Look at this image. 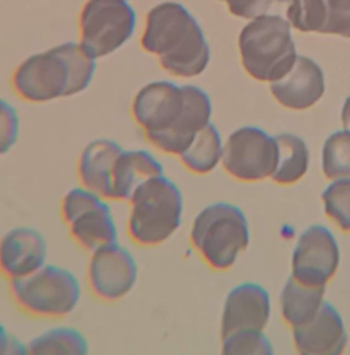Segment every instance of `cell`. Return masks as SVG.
I'll list each match as a JSON object with an SVG mask.
<instances>
[{"instance_id": "cell-33", "label": "cell", "mask_w": 350, "mask_h": 355, "mask_svg": "<svg viewBox=\"0 0 350 355\" xmlns=\"http://www.w3.org/2000/svg\"><path fill=\"white\" fill-rule=\"evenodd\" d=\"M218 1H225V0H218Z\"/></svg>"}, {"instance_id": "cell-15", "label": "cell", "mask_w": 350, "mask_h": 355, "mask_svg": "<svg viewBox=\"0 0 350 355\" xmlns=\"http://www.w3.org/2000/svg\"><path fill=\"white\" fill-rule=\"evenodd\" d=\"M292 340L297 355H343L347 331L340 313L325 301L308 323L292 329Z\"/></svg>"}, {"instance_id": "cell-28", "label": "cell", "mask_w": 350, "mask_h": 355, "mask_svg": "<svg viewBox=\"0 0 350 355\" xmlns=\"http://www.w3.org/2000/svg\"><path fill=\"white\" fill-rule=\"evenodd\" d=\"M326 19L319 33L350 37V0H325Z\"/></svg>"}, {"instance_id": "cell-29", "label": "cell", "mask_w": 350, "mask_h": 355, "mask_svg": "<svg viewBox=\"0 0 350 355\" xmlns=\"http://www.w3.org/2000/svg\"><path fill=\"white\" fill-rule=\"evenodd\" d=\"M283 0H225L229 12L239 18L254 19L265 15L272 4Z\"/></svg>"}, {"instance_id": "cell-21", "label": "cell", "mask_w": 350, "mask_h": 355, "mask_svg": "<svg viewBox=\"0 0 350 355\" xmlns=\"http://www.w3.org/2000/svg\"><path fill=\"white\" fill-rule=\"evenodd\" d=\"M29 355H90L88 337L72 326H53L28 341Z\"/></svg>"}, {"instance_id": "cell-9", "label": "cell", "mask_w": 350, "mask_h": 355, "mask_svg": "<svg viewBox=\"0 0 350 355\" xmlns=\"http://www.w3.org/2000/svg\"><path fill=\"white\" fill-rule=\"evenodd\" d=\"M136 11L129 0H86L78 14V42L97 60L133 36Z\"/></svg>"}, {"instance_id": "cell-20", "label": "cell", "mask_w": 350, "mask_h": 355, "mask_svg": "<svg viewBox=\"0 0 350 355\" xmlns=\"http://www.w3.org/2000/svg\"><path fill=\"white\" fill-rule=\"evenodd\" d=\"M224 141L217 126L210 122L176 157L181 165L193 175H208L222 161Z\"/></svg>"}, {"instance_id": "cell-17", "label": "cell", "mask_w": 350, "mask_h": 355, "mask_svg": "<svg viewBox=\"0 0 350 355\" xmlns=\"http://www.w3.org/2000/svg\"><path fill=\"white\" fill-rule=\"evenodd\" d=\"M122 150L124 147L114 139L97 137L90 140L76 159L79 184L108 198L114 166Z\"/></svg>"}, {"instance_id": "cell-16", "label": "cell", "mask_w": 350, "mask_h": 355, "mask_svg": "<svg viewBox=\"0 0 350 355\" xmlns=\"http://www.w3.org/2000/svg\"><path fill=\"white\" fill-rule=\"evenodd\" d=\"M275 100L285 108L303 111L312 107L325 92L324 73L319 65L306 55H297L290 71L278 80L269 82Z\"/></svg>"}, {"instance_id": "cell-25", "label": "cell", "mask_w": 350, "mask_h": 355, "mask_svg": "<svg viewBox=\"0 0 350 355\" xmlns=\"http://www.w3.org/2000/svg\"><path fill=\"white\" fill-rule=\"evenodd\" d=\"M219 355H275L262 331L240 330L221 337Z\"/></svg>"}, {"instance_id": "cell-12", "label": "cell", "mask_w": 350, "mask_h": 355, "mask_svg": "<svg viewBox=\"0 0 350 355\" xmlns=\"http://www.w3.org/2000/svg\"><path fill=\"white\" fill-rule=\"evenodd\" d=\"M339 263L340 250L332 232L322 225H311L294 244L290 276L304 286L326 287Z\"/></svg>"}, {"instance_id": "cell-23", "label": "cell", "mask_w": 350, "mask_h": 355, "mask_svg": "<svg viewBox=\"0 0 350 355\" xmlns=\"http://www.w3.org/2000/svg\"><path fill=\"white\" fill-rule=\"evenodd\" d=\"M322 173L328 180L350 179V132L329 135L322 147Z\"/></svg>"}, {"instance_id": "cell-2", "label": "cell", "mask_w": 350, "mask_h": 355, "mask_svg": "<svg viewBox=\"0 0 350 355\" xmlns=\"http://www.w3.org/2000/svg\"><path fill=\"white\" fill-rule=\"evenodd\" d=\"M139 44L171 76L194 78L210 62V46L201 26L183 4L174 0L157 3L147 11Z\"/></svg>"}, {"instance_id": "cell-32", "label": "cell", "mask_w": 350, "mask_h": 355, "mask_svg": "<svg viewBox=\"0 0 350 355\" xmlns=\"http://www.w3.org/2000/svg\"><path fill=\"white\" fill-rule=\"evenodd\" d=\"M8 336H10V331H8L7 327L0 322V348H1V345L6 343V340L8 338Z\"/></svg>"}, {"instance_id": "cell-1", "label": "cell", "mask_w": 350, "mask_h": 355, "mask_svg": "<svg viewBox=\"0 0 350 355\" xmlns=\"http://www.w3.org/2000/svg\"><path fill=\"white\" fill-rule=\"evenodd\" d=\"M208 94L196 85L151 80L131 101V116L146 141L157 151L178 157L211 122Z\"/></svg>"}, {"instance_id": "cell-31", "label": "cell", "mask_w": 350, "mask_h": 355, "mask_svg": "<svg viewBox=\"0 0 350 355\" xmlns=\"http://www.w3.org/2000/svg\"><path fill=\"white\" fill-rule=\"evenodd\" d=\"M340 116H342V125H343L344 130L350 132V96L344 100Z\"/></svg>"}, {"instance_id": "cell-8", "label": "cell", "mask_w": 350, "mask_h": 355, "mask_svg": "<svg viewBox=\"0 0 350 355\" xmlns=\"http://www.w3.org/2000/svg\"><path fill=\"white\" fill-rule=\"evenodd\" d=\"M110 200L76 184L68 189L60 201V216L72 241L90 252L118 241V225Z\"/></svg>"}, {"instance_id": "cell-24", "label": "cell", "mask_w": 350, "mask_h": 355, "mask_svg": "<svg viewBox=\"0 0 350 355\" xmlns=\"http://www.w3.org/2000/svg\"><path fill=\"white\" fill-rule=\"evenodd\" d=\"M325 215L342 230L350 232V179L331 180L321 194Z\"/></svg>"}, {"instance_id": "cell-26", "label": "cell", "mask_w": 350, "mask_h": 355, "mask_svg": "<svg viewBox=\"0 0 350 355\" xmlns=\"http://www.w3.org/2000/svg\"><path fill=\"white\" fill-rule=\"evenodd\" d=\"M286 10L290 26L300 32H321L326 19L325 0H288Z\"/></svg>"}, {"instance_id": "cell-7", "label": "cell", "mask_w": 350, "mask_h": 355, "mask_svg": "<svg viewBox=\"0 0 350 355\" xmlns=\"http://www.w3.org/2000/svg\"><path fill=\"white\" fill-rule=\"evenodd\" d=\"M15 306L36 319H62L81 304L82 284L68 268L46 263L26 277L8 282Z\"/></svg>"}, {"instance_id": "cell-18", "label": "cell", "mask_w": 350, "mask_h": 355, "mask_svg": "<svg viewBox=\"0 0 350 355\" xmlns=\"http://www.w3.org/2000/svg\"><path fill=\"white\" fill-rule=\"evenodd\" d=\"M165 173L161 161L146 148H124L117 158L110 201L126 202L147 180Z\"/></svg>"}, {"instance_id": "cell-10", "label": "cell", "mask_w": 350, "mask_h": 355, "mask_svg": "<svg viewBox=\"0 0 350 355\" xmlns=\"http://www.w3.org/2000/svg\"><path fill=\"white\" fill-rule=\"evenodd\" d=\"M276 164V140L260 128L242 126L224 141L221 165L235 180L256 183L271 179Z\"/></svg>"}, {"instance_id": "cell-27", "label": "cell", "mask_w": 350, "mask_h": 355, "mask_svg": "<svg viewBox=\"0 0 350 355\" xmlns=\"http://www.w3.org/2000/svg\"><path fill=\"white\" fill-rule=\"evenodd\" d=\"M21 121L15 107L0 97V157L8 154L17 144Z\"/></svg>"}, {"instance_id": "cell-4", "label": "cell", "mask_w": 350, "mask_h": 355, "mask_svg": "<svg viewBox=\"0 0 350 355\" xmlns=\"http://www.w3.org/2000/svg\"><path fill=\"white\" fill-rule=\"evenodd\" d=\"M126 202V234L139 247L162 245L182 226L183 193L167 173L143 183Z\"/></svg>"}, {"instance_id": "cell-11", "label": "cell", "mask_w": 350, "mask_h": 355, "mask_svg": "<svg viewBox=\"0 0 350 355\" xmlns=\"http://www.w3.org/2000/svg\"><path fill=\"white\" fill-rule=\"evenodd\" d=\"M85 276L94 298L103 302H118L138 284V259L128 247L115 241L89 252Z\"/></svg>"}, {"instance_id": "cell-13", "label": "cell", "mask_w": 350, "mask_h": 355, "mask_svg": "<svg viewBox=\"0 0 350 355\" xmlns=\"http://www.w3.org/2000/svg\"><path fill=\"white\" fill-rule=\"evenodd\" d=\"M49 243L33 226L18 225L0 237V275L7 282L29 276L47 263Z\"/></svg>"}, {"instance_id": "cell-14", "label": "cell", "mask_w": 350, "mask_h": 355, "mask_svg": "<svg viewBox=\"0 0 350 355\" xmlns=\"http://www.w3.org/2000/svg\"><path fill=\"white\" fill-rule=\"evenodd\" d=\"M271 316L268 291L251 282L240 283L226 294L219 319V336L240 331H262Z\"/></svg>"}, {"instance_id": "cell-19", "label": "cell", "mask_w": 350, "mask_h": 355, "mask_svg": "<svg viewBox=\"0 0 350 355\" xmlns=\"http://www.w3.org/2000/svg\"><path fill=\"white\" fill-rule=\"evenodd\" d=\"M324 295L325 287L304 286L290 276L279 295L282 320L290 329L308 323L324 305Z\"/></svg>"}, {"instance_id": "cell-30", "label": "cell", "mask_w": 350, "mask_h": 355, "mask_svg": "<svg viewBox=\"0 0 350 355\" xmlns=\"http://www.w3.org/2000/svg\"><path fill=\"white\" fill-rule=\"evenodd\" d=\"M0 355H29L28 343H24L19 337L10 333L8 338L0 348Z\"/></svg>"}, {"instance_id": "cell-5", "label": "cell", "mask_w": 350, "mask_h": 355, "mask_svg": "<svg viewBox=\"0 0 350 355\" xmlns=\"http://www.w3.org/2000/svg\"><path fill=\"white\" fill-rule=\"evenodd\" d=\"M189 241L200 259L212 270L231 269L250 241L244 212L226 201L203 207L193 218Z\"/></svg>"}, {"instance_id": "cell-3", "label": "cell", "mask_w": 350, "mask_h": 355, "mask_svg": "<svg viewBox=\"0 0 350 355\" xmlns=\"http://www.w3.org/2000/svg\"><path fill=\"white\" fill-rule=\"evenodd\" d=\"M97 58L79 42H64L24 58L10 85L21 100L43 104L85 92L94 76Z\"/></svg>"}, {"instance_id": "cell-6", "label": "cell", "mask_w": 350, "mask_h": 355, "mask_svg": "<svg viewBox=\"0 0 350 355\" xmlns=\"http://www.w3.org/2000/svg\"><path fill=\"white\" fill-rule=\"evenodd\" d=\"M238 46L244 71L260 82L281 79L297 58L290 24L279 15L251 19L240 31Z\"/></svg>"}, {"instance_id": "cell-22", "label": "cell", "mask_w": 350, "mask_h": 355, "mask_svg": "<svg viewBox=\"0 0 350 355\" xmlns=\"http://www.w3.org/2000/svg\"><path fill=\"white\" fill-rule=\"evenodd\" d=\"M278 144V164L271 180L281 186H290L304 178L310 166V151L306 141L292 133L275 136Z\"/></svg>"}]
</instances>
